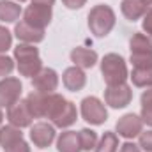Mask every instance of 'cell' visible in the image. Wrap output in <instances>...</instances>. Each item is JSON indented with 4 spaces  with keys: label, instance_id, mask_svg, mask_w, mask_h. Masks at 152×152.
I'll return each mask as SVG.
<instances>
[{
    "label": "cell",
    "instance_id": "obj_4",
    "mask_svg": "<svg viewBox=\"0 0 152 152\" xmlns=\"http://www.w3.org/2000/svg\"><path fill=\"white\" fill-rule=\"evenodd\" d=\"M101 75L106 85H122L129 78L126 60L118 53H108L101 60Z\"/></svg>",
    "mask_w": 152,
    "mask_h": 152
},
{
    "label": "cell",
    "instance_id": "obj_30",
    "mask_svg": "<svg viewBox=\"0 0 152 152\" xmlns=\"http://www.w3.org/2000/svg\"><path fill=\"white\" fill-rule=\"evenodd\" d=\"M4 152H30V147H28V143L25 140H20V142L12 143L11 147L4 149Z\"/></svg>",
    "mask_w": 152,
    "mask_h": 152
},
{
    "label": "cell",
    "instance_id": "obj_3",
    "mask_svg": "<svg viewBox=\"0 0 152 152\" xmlns=\"http://www.w3.org/2000/svg\"><path fill=\"white\" fill-rule=\"evenodd\" d=\"M115 27V12L110 5H94L88 12V28L96 37H106Z\"/></svg>",
    "mask_w": 152,
    "mask_h": 152
},
{
    "label": "cell",
    "instance_id": "obj_18",
    "mask_svg": "<svg viewBox=\"0 0 152 152\" xmlns=\"http://www.w3.org/2000/svg\"><path fill=\"white\" fill-rule=\"evenodd\" d=\"M57 151L58 152H81L80 138L76 131H64L57 140Z\"/></svg>",
    "mask_w": 152,
    "mask_h": 152
},
{
    "label": "cell",
    "instance_id": "obj_25",
    "mask_svg": "<svg viewBox=\"0 0 152 152\" xmlns=\"http://www.w3.org/2000/svg\"><path fill=\"white\" fill-rule=\"evenodd\" d=\"M142 120L143 124L152 126V87L142 94Z\"/></svg>",
    "mask_w": 152,
    "mask_h": 152
},
{
    "label": "cell",
    "instance_id": "obj_17",
    "mask_svg": "<svg viewBox=\"0 0 152 152\" xmlns=\"http://www.w3.org/2000/svg\"><path fill=\"white\" fill-rule=\"evenodd\" d=\"M27 104L30 108V112L34 115V118H44L46 113V103H48V94H42V92H30L27 96Z\"/></svg>",
    "mask_w": 152,
    "mask_h": 152
},
{
    "label": "cell",
    "instance_id": "obj_31",
    "mask_svg": "<svg viewBox=\"0 0 152 152\" xmlns=\"http://www.w3.org/2000/svg\"><path fill=\"white\" fill-rule=\"evenodd\" d=\"M142 27H143V30L147 32V36H151L152 37V7L151 9H147V12H145V16H143V23H142Z\"/></svg>",
    "mask_w": 152,
    "mask_h": 152
},
{
    "label": "cell",
    "instance_id": "obj_28",
    "mask_svg": "<svg viewBox=\"0 0 152 152\" xmlns=\"http://www.w3.org/2000/svg\"><path fill=\"white\" fill-rule=\"evenodd\" d=\"M14 71V60L7 55H0V78L9 76Z\"/></svg>",
    "mask_w": 152,
    "mask_h": 152
},
{
    "label": "cell",
    "instance_id": "obj_26",
    "mask_svg": "<svg viewBox=\"0 0 152 152\" xmlns=\"http://www.w3.org/2000/svg\"><path fill=\"white\" fill-rule=\"evenodd\" d=\"M133 67H152V53H142V55H131Z\"/></svg>",
    "mask_w": 152,
    "mask_h": 152
},
{
    "label": "cell",
    "instance_id": "obj_36",
    "mask_svg": "<svg viewBox=\"0 0 152 152\" xmlns=\"http://www.w3.org/2000/svg\"><path fill=\"white\" fill-rule=\"evenodd\" d=\"M143 2H145L147 5H152V0H143Z\"/></svg>",
    "mask_w": 152,
    "mask_h": 152
},
{
    "label": "cell",
    "instance_id": "obj_20",
    "mask_svg": "<svg viewBox=\"0 0 152 152\" xmlns=\"http://www.w3.org/2000/svg\"><path fill=\"white\" fill-rule=\"evenodd\" d=\"M21 16V5L11 0H0V21L14 23Z\"/></svg>",
    "mask_w": 152,
    "mask_h": 152
},
{
    "label": "cell",
    "instance_id": "obj_37",
    "mask_svg": "<svg viewBox=\"0 0 152 152\" xmlns=\"http://www.w3.org/2000/svg\"><path fill=\"white\" fill-rule=\"evenodd\" d=\"M16 2H27V0H16Z\"/></svg>",
    "mask_w": 152,
    "mask_h": 152
},
{
    "label": "cell",
    "instance_id": "obj_6",
    "mask_svg": "<svg viewBox=\"0 0 152 152\" xmlns=\"http://www.w3.org/2000/svg\"><path fill=\"white\" fill-rule=\"evenodd\" d=\"M23 92V85L14 76H5L0 80V108H9L20 101Z\"/></svg>",
    "mask_w": 152,
    "mask_h": 152
},
{
    "label": "cell",
    "instance_id": "obj_21",
    "mask_svg": "<svg viewBox=\"0 0 152 152\" xmlns=\"http://www.w3.org/2000/svg\"><path fill=\"white\" fill-rule=\"evenodd\" d=\"M134 87L149 88L152 87V67H133V73L129 75Z\"/></svg>",
    "mask_w": 152,
    "mask_h": 152
},
{
    "label": "cell",
    "instance_id": "obj_33",
    "mask_svg": "<svg viewBox=\"0 0 152 152\" xmlns=\"http://www.w3.org/2000/svg\"><path fill=\"white\" fill-rule=\"evenodd\" d=\"M118 152H142V151H140L138 145H134V143H131V142H126L124 145H120V151Z\"/></svg>",
    "mask_w": 152,
    "mask_h": 152
},
{
    "label": "cell",
    "instance_id": "obj_13",
    "mask_svg": "<svg viewBox=\"0 0 152 152\" xmlns=\"http://www.w3.org/2000/svg\"><path fill=\"white\" fill-rule=\"evenodd\" d=\"M14 36L18 37V41H21L25 44H37L44 39V30L32 27L27 21H20L14 27Z\"/></svg>",
    "mask_w": 152,
    "mask_h": 152
},
{
    "label": "cell",
    "instance_id": "obj_35",
    "mask_svg": "<svg viewBox=\"0 0 152 152\" xmlns=\"http://www.w3.org/2000/svg\"><path fill=\"white\" fill-rule=\"evenodd\" d=\"M2 120H4V113H2V110H0V126H2Z\"/></svg>",
    "mask_w": 152,
    "mask_h": 152
},
{
    "label": "cell",
    "instance_id": "obj_8",
    "mask_svg": "<svg viewBox=\"0 0 152 152\" xmlns=\"http://www.w3.org/2000/svg\"><path fill=\"white\" fill-rule=\"evenodd\" d=\"M23 21L30 23L36 28H46L51 21V5H41V4H30L23 12Z\"/></svg>",
    "mask_w": 152,
    "mask_h": 152
},
{
    "label": "cell",
    "instance_id": "obj_27",
    "mask_svg": "<svg viewBox=\"0 0 152 152\" xmlns=\"http://www.w3.org/2000/svg\"><path fill=\"white\" fill-rule=\"evenodd\" d=\"M11 44H12V34H11L5 27L0 25V55L5 53V51L11 48Z\"/></svg>",
    "mask_w": 152,
    "mask_h": 152
},
{
    "label": "cell",
    "instance_id": "obj_22",
    "mask_svg": "<svg viewBox=\"0 0 152 152\" xmlns=\"http://www.w3.org/2000/svg\"><path fill=\"white\" fill-rule=\"evenodd\" d=\"M20 140H23V133L20 131V127H16V126H4V127H0V145L4 149L11 147L12 143H16Z\"/></svg>",
    "mask_w": 152,
    "mask_h": 152
},
{
    "label": "cell",
    "instance_id": "obj_34",
    "mask_svg": "<svg viewBox=\"0 0 152 152\" xmlns=\"http://www.w3.org/2000/svg\"><path fill=\"white\" fill-rule=\"evenodd\" d=\"M30 4H41V5H51L55 4V0H30Z\"/></svg>",
    "mask_w": 152,
    "mask_h": 152
},
{
    "label": "cell",
    "instance_id": "obj_2",
    "mask_svg": "<svg viewBox=\"0 0 152 152\" xmlns=\"http://www.w3.org/2000/svg\"><path fill=\"white\" fill-rule=\"evenodd\" d=\"M14 60L21 76L34 78L42 69V60L39 57V50L34 44H18L14 48Z\"/></svg>",
    "mask_w": 152,
    "mask_h": 152
},
{
    "label": "cell",
    "instance_id": "obj_10",
    "mask_svg": "<svg viewBox=\"0 0 152 152\" xmlns=\"http://www.w3.org/2000/svg\"><path fill=\"white\" fill-rule=\"evenodd\" d=\"M115 127H117L118 136H122V138H126V140H133V138L140 136L142 127H143V120H142V117H138V115L127 113V115H124V117L118 118V122H117Z\"/></svg>",
    "mask_w": 152,
    "mask_h": 152
},
{
    "label": "cell",
    "instance_id": "obj_11",
    "mask_svg": "<svg viewBox=\"0 0 152 152\" xmlns=\"http://www.w3.org/2000/svg\"><path fill=\"white\" fill-rule=\"evenodd\" d=\"M57 133H55V126L48 124V122H36L30 127V140L32 143L39 149H46L53 143Z\"/></svg>",
    "mask_w": 152,
    "mask_h": 152
},
{
    "label": "cell",
    "instance_id": "obj_1",
    "mask_svg": "<svg viewBox=\"0 0 152 152\" xmlns=\"http://www.w3.org/2000/svg\"><path fill=\"white\" fill-rule=\"evenodd\" d=\"M44 118H50L53 122V126L57 127H69L73 126L78 118V112H76L75 103L67 101L64 96L53 92L48 94V103H46V115Z\"/></svg>",
    "mask_w": 152,
    "mask_h": 152
},
{
    "label": "cell",
    "instance_id": "obj_15",
    "mask_svg": "<svg viewBox=\"0 0 152 152\" xmlns=\"http://www.w3.org/2000/svg\"><path fill=\"white\" fill-rule=\"evenodd\" d=\"M71 62L75 64L76 67H80V69H90L97 62V53L94 50L78 46V48H75L71 51Z\"/></svg>",
    "mask_w": 152,
    "mask_h": 152
},
{
    "label": "cell",
    "instance_id": "obj_14",
    "mask_svg": "<svg viewBox=\"0 0 152 152\" xmlns=\"http://www.w3.org/2000/svg\"><path fill=\"white\" fill-rule=\"evenodd\" d=\"M62 83H64V87H66L67 90L78 92V90H81V88L85 87L87 76L83 73V69L73 66V67H67V69L64 71V75H62Z\"/></svg>",
    "mask_w": 152,
    "mask_h": 152
},
{
    "label": "cell",
    "instance_id": "obj_7",
    "mask_svg": "<svg viewBox=\"0 0 152 152\" xmlns=\"http://www.w3.org/2000/svg\"><path fill=\"white\" fill-rule=\"evenodd\" d=\"M133 101V88L127 83L108 85L104 90V103L112 108H126Z\"/></svg>",
    "mask_w": 152,
    "mask_h": 152
},
{
    "label": "cell",
    "instance_id": "obj_12",
    "mask_svg": "<svg viewBox=\"0 0 152 152\" xmlns=\"http://www.w3.org/2000/svg\"><path fill=\"white\" fill-rule=\"evenodd\" d=\"M32 87L37 92H42V94H53L58 87V75L50 67H42L37 75L32 78Z\"/></svg>",
    "mask_w": 152,
    "mask_h": 152
},
{
    "label": "cell",
    "instance_id": "obj_23",
    "mask_svg": "<svg viewBox=\"0 0 152 152\" xmlns=\"http://www.w3.org/2000/svg\"><path fill=\"white\" fill-rule=\"evenodd\" d=\"M117 147H118V136H117V133L106 131L101 136V140L97 142L94 152H117Z\"/></svg>",
    "mask_w": 152,
    "mask_h": 152
},
{
    "label": "cell",
    "instance_id": "obj_9",
    "mask_svg": "<svg viewBox=\"0 0 152 152\" xmlns=\"http://www.w3.org/2000/svg\"><path fill=\"white\" fill-rule=\"evenodd\" d=\"M7 120L11 122V126H16V127H28L32 126V120H34V115L30 112L27 101H18L14 103L12 106L7 108Z\"/></svg>",
    "mask_w": 152,
    "mask_h": 152
},
{
    "label": "cell",
    "instance_id": "obj_32",
    "mask_svg": "<svg viewBox=\"0 0 152 152\" xmlns=\"http://www.w3.org/2000/svg\"><path fill=\"white\" fill-rule=\"evenodd\" d=\"M62 2L67 9H81L87 4V0H62Z\"/></svg>",
    "mask_w": 152,
    "mask_h": 152
},
{
    "label": "cell",
    "instance_id": "obj_19",
    "mask_svg": "<svg viewBox=\"0 0 152 152\" xmlns=\"http://www.w3.org/2000/svg\"><path fill=\"white\" fill-rule=\"evenodd\" d=\"M129 48H131V55L152 53V37H151V36H147V34L136 32V34L131 37Z\"/></svg>",
    "mask_w": 152,
    "mask_h": 152
},
{
    "label": "cell",
    "instance_id": "obj_24",
    "mask_svg": "<svg viewBox=\"0 0 152 152\" xmlns=\"http://www.w3.org/2000/svg\"><path fill=\"white\" fill-rule=\"evenodd\" d=\"M78 138H80L81 151H85V152L94 151L96 145H97V134H96V131H92V129H88V127L81 129V131L78 133Z\"/></svg>",
    "mask_w": 152,
    "mask_h": 152
},
{
    "label": "cell",
    "instance_id": "obj_29",
    "mask_svg": "<svg viewBox=\"0 0 152 152\" xmlns=\"http://www.w3.org/2000/svg\"><path fill=\"white\" fill-rule=\"evenodd\" d=\"M140 147L147 152H152V131L140 133Z\"/></svg>",
    "mask_w": 152,
    "mask_h": 152
},
{
    "label": "cell",
    "instance_id": "obj_16",
    "mask_svg": "<svg viewBox=\"0 0 152 152\" xmlns=\"http://www.w3.org/2000/svg\"><path fill=\"white\" fill-rule=\"evenodd\" d=\"M147 7L149 5L143 0H122V4H120V11L129 21H136V20L143 18L147 12Z\"/></svg>",
    "mask_w": 152,
    "mask_h": 152
},
{
    "label": "cell",
    "instance_id": "obj_5",
    "mask_svg": "<svg viewBox=\"0 0 152 152\" xmlns=\"http://www.w3.org/2000/svg\"><path fill=\"white\" fill-rule=\"evenodd\" d=\"M81 117L85 122L92 124V126H101L106 122L108 118V112H106V106L101 99L90 96V97H85L81 101Z\"/></svg>",
    "mask_w": 152,
    "mask_h": 152
}]
</instances>
